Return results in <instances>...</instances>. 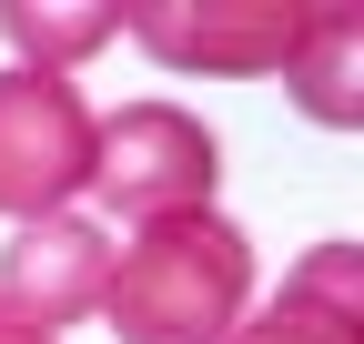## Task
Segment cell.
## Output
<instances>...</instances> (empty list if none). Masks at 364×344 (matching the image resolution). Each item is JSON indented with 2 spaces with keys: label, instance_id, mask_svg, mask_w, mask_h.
Returning a JSON list of instances; mask_svg holds the SVG:
<instances>
[{
  "label": "cell",
  "instance_id": "obj_1",
  "mask_svg": "<svg viewBox=\"0 0 364 344\" xmlns=\"http://www.w3.org/2000/svg\"><path fill=\"white\" fill-rule=\"evenodd\" d=\"M253 314V233L223 213H182V223H142L112 243L102 324L112 344H223Z\"/></svg>",
  "mask_w": 364,
  "mask_h": 344
},
{
  "label": "cell",
  "instance_id": "obj_2",
  "mask_svg": "<svg viewBox=\"0 0 364 344\" xmlns=\"http://www.w3.org/2000/svg\"><path fill=\"white\" fill-rule=\"evenodd\" d=\"M223 183V142L203 112L182 102H122V112H91V203L112 223H182V213H213Z\"/></svg>",
  "mask_w": 364,
  "mask_h": 344
},
{
  "label": "cell",
  "instance_id": "obj_3",
  "mask_svg": "<svg viewBox=\"0 0 364 344\" xmlns=\"http://www.w3.org/2000/svg\"><path fill=\"white\" fill-rule=\"evenodd\" d=\"M91 183V102L61 71H0V223H41L71 213Z\"/></svg>",
  "mask_w": 364,
  "mask_h": 344
},
{
  "label": "cell",
  "instance_id": "obj_4",
  "mask_svg": "<svg viewBox=\"0 0 364 344\" xmlns=\"http://www.w3.org/2000/svg\"><path fill=\"white\" fill-rule=\"evenodd\" d=\"M304 21H314L304 0H142V11H122V31L142 41L162 71H203V81L284 71Z\"/></svg>",
  "mask_w": 364,
  "mask_h": 344
},
{
  "label": "cell",
  "instance_id": "obj_5",
  "mask_svg": "<svg viewBox=\"0 0 364 344\" xmlns=\"http://www.w3.org/2000/svg\"><path fill=\"white\" fill-rule=\"evenodd\" d=\"M102 284H112V233L91 213H41V223H11L0 243V314H21L51 344L61 324L102 314Z\"/></svg>",
  "mask_w": 364,
  "mask_h": 344
},
{
  "label": "cell",
  "instance_id": "obj_6",
  "mask_svg": "<svg viewBox=\"0 0 364 344\" xmlns=\"http://www.w3.org/2000/svg\"><path fill=\"white\" fill-rule=\"evenodd\" d=\"M223 344H364V243H314L284 274V294Z\"/></svg>",
  "mask_w": 364,
  "mask_h": 344
},
{
  "label": "cell",
  "instance_id": "obj_7",
  "mask_svg": "<svg viewBox=\"0 0 364 344\" xmlns=\"http://www.w3.org/2000/svg\"><path fill=\"white\" fill-rule=\"evenodd\" d=\"M284 92L324 132H364V11H314L304 21L294 61H284Z\"/></svg>",
  "mask_w": 364,
  "mask_h": 344
},
{
  "label": "cell",
  "instance_id": "obj_8",
  "mask_svg": "<svg viewBox=\"0 0 364 344\" xmlns=\"http://www.w3.org/2000/svg\"><path fill=\"white\" fill-rule=\"evenodd\" d=\"M0 31H11L21 71H81L102 41H122V11L112 0H0Z\"/></svg>",
  "mask_w": 364,
  "mask_h": 344
},
{
  "label": "cell",
  "instance_id": "obj_9",
  "mask_svg": "<svg viewBox=\"0 0 364 344\" xmlns=\"http://www.w3.org/2000/svg\"><path fill=\"white\" fill-rule=\"evenodd\" d=\"M0 344H51V334H31L21 314H0Z\"/></svg>",
  "mask_w": 364,
  "mask_h": 344
}]
</instances>
